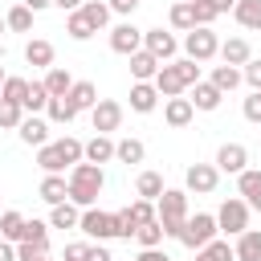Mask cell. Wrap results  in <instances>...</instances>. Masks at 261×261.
I'll use <instances>...</instances> for the list:
<instances>
[{
	"instance_id": "cell-1",
	"label": "cell",
	"mask_w": 261,
	"mask_h": 261,
	"mask_svg": "<svg viewBox=\"0 0 261 261\" xmlns=\"http://www.w3.org/2000/svg\"><path fill=\"white\" fill-rule=\"evenodd\" d=\"M65 184H69V204H77V208H94L98 196H102V188H106V175H102L98 163L82 159V163H73V171H69Z\"/></svg>"
},
{
	"instance_id": "cell-2",
	"label": "cell",
	"mask_w": 261,
	"mask_h": 261,
	"mask_svg": "<svg viewBox=\"0 0 261 261\" xmlns=\"http://www.w3.org/2000/svg\"><path fill=\"white\" fill-rule=\"evenodd\" d=\"M151 82H155L159 98H175V94H184L188 86H196V82H200V65H196L192 57H184V61H163V65H159V73H155Z\"/></svg>"
},
{
	"instance_id": "cell-3",
	"label": "cell",
	"mask_w": 261,
	"mask_h": 261,
	"mask_svg": "<svg viewBox=\"0 0 261 261\" xmlns=\"http://www.w3.org/2000/svg\"><path fill=\"white\" fill-rule=\"evenodd\" d=\"M155 220L163 224V237H179V228L188 220V192L163 188V196L155 200Z\"/></svg>"
},
{
	"instance_id": "cell-4",
	"label": "cell",
	"mask_w": 261,
	"mask_h": 261,
	"mask_svg": "<svg viewBox=\"0 0 261 261\" xmlns=\"http://www.w3.org/2000/svg\"><path fill=\"white\" fill-rule=\"evenodd\" d=\"M220 228H216V216H208V212H196V216H188L184 220V228H179V245H188V249H204L212 237H216Z\"/></svg>"
},
{
	"instance_id": "cell-5",
	"label": "cell",
	"mask_w": 261,
	"mask_h": 261,
	"mask_svg": "<svg viewBox=\"0 0 261 261\" xmlns=\"http://www.w3.org/2000/svg\"><path fill=\"white\" fill-rule=\"evenodd\" d=\"M216 49H220V41H216L212 24H196V29H188V37H184V53H188L192 61H212Z\"/></svg>"
},
{
	"instance_id": "cell-6",
	"label": "cell",
	"mask_w": 261,
	"mask_h": 261,
	"mask_svg": "<svg viewBox=\"0 0 261 261\" xmlns=\"http://www.w3.org/2000/svg\"><path fill=\"white\" fill-rule=\"evenodd\" d=\"M216 228L228 232V237H241L249 228V204L245 200H224L220 212H216Z\"/></svg>"
},
{
	"instance_id": "cell-7",
	"label": "cell",
	"mask_w": 261,
	"mask_h": 261,
	"mask_svg": "<svg viewBox=\"0 0 261 261\" xmlns=\"http://www.w3.org/2000/svg\"><path fill=\"white\" fill-rule=\"evenodd\" d=\"M77 228L90 237V241H110L114 237V212H98V208H86L77 216Z\"/></svg>"
},
{
	"instance_id": "cell-8",
	"label": "cell",
	"mask_w": 261,
	"mask_h": 261,
	"mask_svg": "<svg viewBox=\"0 0 261 261\" xmlns=\"http://www.w3.org/2000/svg\"><path fill=\"white\" fill-rule=\"evenodd\" d=\"M90 122H94L98 135H110V130H118V122H122V106L110 102V98H98V102L90 106Z\"/></svg>"
},
{
	"instance_id": "cell-9",
	"label": "cell",
	"mask_w": 261,
	"mask_h": 261,
	"mask_svg": "<svg viewBox=\"0 0 261 261\" xmlns=\"http://www.w3.org/2000/svg\"><path fill=\"white\" fill-rule=\"evenodd\" d=\"M110 49H114V53H122V57L139 53V49H143V29H135L130 20L114 24V29H110Z\"/></svg>"
},
{
	"instance_id": "cell-10",
	"label": "cell",
	"mask_w": 261,
	"mask_h": 261,
	"mask_svg": "<svg viewBox=\"0 0 261 261\" xmlns=\"http://www.w3.org/2000/svg\"><path fill=\"white\" fill-rule=\"evenodd\" d=\"M216 179H220L216 163H192V167H188V175H184L188 192H196V196H208V192H216Z\"/></svg>"
},
{
	"instance_id": "cell-11",
	"label": "cell",
	"mask_w": 261,
	"mask_h": 261,
	"mask_svg": "<svg viewBox=\"0 0 261 261\" xmlns=\"http://www.w3.org/2000/svg\"><path fill=\"white\" fill-rule=\"evenodd\" d=\"M143 49H147V53H155L159 61H171L179 45H175V37H171V33H163V29H143Z\"/></svg>"
},
{
	"instance_id": "cell-12",
	"label": "cell",
	"mask_w": 261,
	"mask_h": 261,
	"mask_svg": "<svg viewBox=\"0 0 261 261\" xmlns=\"http://www.w3.org/2000/svg\"><path fill=\"white\" fill-rule=\"evenodd\" d=\"M245 163H249V151H245L241 143H224V147L216 151V171L241 175V171H245Z\"/></svg>"
},
{
	"instance_id": "cell-13",
	"label": "cell",
	"mask_w": 261,
	"mask_h": 261,
	"mask_svg": "<svg viewBox=\"0 0 261 261\" xmlns=\"http://www.w3.org/2000/svg\"><path fill=\"white\" fill-rule=\"evenodd\" d=\"M155 106H159V90H155V82H135V86H130V110L151 114Z\"/></svg>"
},
{
	"instance_id": "cell-14",
	"label": "cell",
	"mask_w": 261,
	"mask_h": 261,
	"mask_svg": "<svg viewBox=\"0 0 261 261\" xmlns=\"http://www.w3.org/2000/svg\"><path fill=\"white\" fill-rule=\"evenodd\" d=\"M192 114H196V106H192L188 98H179V94L163 102V118H167V126H175V130H179V126H188V122H192Z\"/></svg>"
},
{
	"instance_id": "cell-15",
	"label": "cell",
	"mask_w": 261,
	"mask_h": 261,
	"mask_svg": "<svg viewBox=\"0 0 261 261\" xmlns=\"http://www.w3.org/2000/svg\"><path fill=\"white\" fill-rule=\"evenodd\" d=\"M20 143H29V147H45L49 143V122L45 118H37V114H29V118H20Z\"/></svg>"
},
{
	"instance_id": "cell-16",
	"label": "cell",
	"mask_w": 261,
	"mask_h": 261,
	"mask_svg": "<svg viewBox=\"0 0 261 261\" xmlns=\"http://www.w3.org/2000/svg\"><path fill=\"white\" fill-rule=\"evenodd\" d=\"M237 192H241V200H245L249 208L261 212V171H249V167H245V171L237 175Z\"/></svg>"
},
{
	"instance_id": "cell-17",
	"label": "cell",
	"mask_w": 261,
	"mask_h": 261,
	"mask_svg": "<svg viewBox=\"0 0 261 261\" xmlns=\"http://www.w3.org/2000/svg\"><path fill=\"white\" fill-rule=\"evenodd\" d=\"M159 65H163V61H159L155 53H147V49L130 53V77H135V82H151V77L159 73Z\"/></svg>"
},
{
	"instance_id": "cell-18",
	"label": "cell",
	"mask_w": 261,
	"mask_h": 261,
	"mask_svg": "<svg viewBox=\"0 0 261 261\" xmlns=\"http://www.w3.org/2000/svg\"><path fill=\"white\" fill-rule=\"evenodd\" d=\"M216 53L224 57V65H237V69H241V65L253 57V49H249V41H245V37H228V41H224Z\"/></svg>"
},
{
	"instance_id": "cell-19",
	"label": "cell",
	"mask_w": 261,
	"mask_h": 261,
	"mask_svg": "<svg viewBox=\"0 0 261 261\" xmlns=\"http://www.w3.org/2000/svg\"><path fill=\"white\" fill-rule=\"evenodd\" d=\"M188 90H192V98H188V102H192L196 110H216V106H220V98H224L212 82H196V86H188Z\"/></svg>"
},
{
	"instance_id": "cell-20",
	"label": "cell",
	"mask_w": 261,
	"mask_h": 261,
	"mask_svg": "<svg viewBox=\"0 0 261 261\" xmlns=\"http://www.w3.org/2000/svg\"><path fill=\"white\" fill-rule=\"evenodd\" d=\"M232 16H237L241 29L261 33V0H237V4H232Z\"/></svg>"
},
{
	"instance_id": "cell-21",
	"label": "cell",
	"mask_w": 261,
	"mask_h": 261,
	"mask_svg": "<svg viewBox=\"0 0 261 261\" xmlns=\"http://www.w3.org/2000/svg\"><path fill=\"white\" fill-rule=\"evenodd\" d=\"M237 261H261V232L257 228H245L237 237V249H232Z\"/></svg>"
},
{
	"instance_id": "cell-22",
	"label": "cell",
	"mask_w": 261,
	"mask_h": 261,
	"mask_svg": "<svg viewBox=\"0 0 261 261\" xmlns=\"http://www.w3.org/2000/svg\"><path fill=\"white\" fill-rule=\"evenodd\" d=\"M65 102L82 114V110H90L94 102H98V90H94V82H73L69 86V94H65Z\"/></svg>"
},
{
	"instance_id": "cell-23",
	"label": "cell",
	"mask_w": 261,
	"mask_h": 261,
	"mask_svg": "<svg viewBox=\"0 0 261 261\" xmlns=\"http://www.w3.org/2000/svg\"><path fill=\"white\" fill-rule=\"evenodd\" d=\"M82 159H90V163H106V159H114V143L106 139V135H94L90 143H82Z\"/></svg>"
},
{
	"instance_id": "cell-24",
	"label": "cell",
	"mask_w": 261,
	"mask_h": 261,
	"mask_svg": "<svg viewBox=\"0 0 261 261\" xmlns=\"http://www.w3.org/2000/svg\"><path fill=\"white\" fill-rule=\"evenodd\" d=\"M37 163H41V171H45V175H57V171H65V167H69L57 143H45V147H37Z\"/></svg>"
},
{
	"instance_id": "cell-25",
	"label": "cell",
	"mask_w": 261,
	"mask_h": 261,
	"mask_svg": "<svg viewBox=\"0 0 261 261\" xmlns=\"http://www.w3.org/2000/svg\"><path fill=\"white\" fill-rule=\"evenodd\" d=\"M24 61H29V65H37V69H49V65H53V45H49V41H41V37H37V41H29V45H24Z\"/></svg>"
},
{
	"instance_id": "cell-26",
	"label": "cell",
	"mask_w": 261,
	"mask_h": 261,
	"mask_svg": "<svg viewBox=\"0 0 261 261\" xmlns=\"http://www.w3.org/2000/svg\"><path fill=\"white\" fill-rule=\"evenodd\" d=\"M69 86H73L69 69H57V65H49V73H45V90H49V98H65V94H69Z\"/></svg>"
},
{
	"instance_id": "cell-27",
	"label": "cell",
	"mask_w": 261,
	"mask_h": 261,
	"mask_svg": "<svg viewBox=\"0 0 261 261\" xmlns=\"http://www.w3.org/2000/svg\"><path fill=\"white\" fill-rule=\"evenodd\" d=\"M41 200H45V204H61V200H69V184H65L61 175H45V179H41Z\"/></svg>"
},
{
	"instance_id": "cell-28",
	"label": "cell",
	"mask_w": 261,
	"mask_h": 261,
	"mask_svg": "<svg viewBox=\"0 0 261 261\" xmlns=\"http://www.w3.org/2000/svg\"><path fill=\"white\" fill-rule=\"evenodd\" d=\"M77 204H69V200H61V204H53V212H49V224L53 228H77Z\"/></svg>"
},
{
	"instance_id": "cell-29",
	"label": "cell",
	"mask_w": 261,
	"mask_h": 261,
	"mask_svg": "<svg viewBox=\"0 0 261 261\" xmlns=\"http://www.w3.org/2000/svg\"><path fill=\"white\" fill-rule=\"evenodd\" d=\"M241 82H245V77H241V69H237V65H216V69H212V86H216L220 94L237 90Z\"/></svg>"
},
{
	"instance_id": "cell-30",
	"label": "cell",
	"mask_w": 261,
	"mask_h": 261,
	"mask_svg": "<svg viewBox=\"0 0 261 261\" xmlns=\"http://www.w3.org/2000/svg\"><path fill=\"white\" fill-rule=\"evenodd\" d=\"M135 188H139V196H143V200H151V204H155V200L163 196V175H159V171H143V175L135 179Z\"/></svg>"
},
{
	"instance_id": "cell-31",
	"label": "cell",
	"mask_w": 261,
	"mask_h": 261,
	"mask_svg": "<svg viewBox=\"0 0 261 261\" xmlns=\"http://www.w3.org/2000/svg\"><path fill=\"white\" fill-rule=\"evenodd\" d=\"M77 12L94 24V33H98V29H106V20H110V4H102V0H86Z\"/></svg>"
},
{
	"instance_id": "cell-32",
	"label": "cell",
	"mask_w": 261,
	"mask_h": 261,
	"mask_svg": "<svg viewBox=\"0 0 261 261\" xmlns=\"http://www.w3.org/2000/svg\"><path fill=\"white\" fill-rule=\"evenodd\" d=\"M143 155H147V147H143L139 139H122V143H114V159H118V163H143Z\"/></svg>"
},
{
	"instance_id": "cell-33",
	"label": "cell",
	"mask_w": 261,
	"mask_h": 261,
	"mask_svg": "<svg viewBox=\"0 0 261 261\" xmlns=\"http://www.w3.org/2000/svg\"><path fill=\"white\" fill-rule=\"evenodd\" d=\"M20 228H24V216H20V212H12V208L0 212V241H8V245L20 241Z\"/></svg>"
},
{
	"instance_id": "cell-34",
	"label": "cell",
	"mask_w": 261,
	"mask_h": 261,
	"mask_svg": "<svg viewBox=\"0 0 261 261\" xmlns=\"http://www.w3.org/2000/svg\"><path fill=\"white\" fill-rule=\"evenodd\" d=\"M196 261H237V257H232L228 241H216V237H212L204 249H196Z\"/></svg>"
},
{
	"instance_id": "cell-35",
	"label": "cell",
	"mask_w": 261,
	"mask_h": 261,
	"mask_svg": "<svg viewBox=\"0 0 261 261\" xmlns=\"http://www.w3.org/2000/svg\"><path fill=\"white\" fill-rule=\"evenodd\" d=\"M20 241H29V245H45V249H49V224H45V220H24ZM20 241H16V245H20Z\"/></svg>"
},
{
	"instance_id": "cell-36",
	"label": "cell",
	"mask_w": 261,
	"mask_h": 261,
	"mask_svg": "<svg viewBox=\"0 0 261 261\" xmlns=\"http://www.w3.org/2000/svg\"><path fill=\"white\" fill-rule=\"evenodd\" d=\"M171 29H196V12H192V0H179V4H171Z\"/></svg>"
},
{
	"instance_id": "cell-37",
	"label": "cell",
	"mask_w": 261,
	"mask_h": 261,
	"mask_svg": "<svg viewBox=\"0 0 261 261\" xmlns=\"http://www.w3.org/2000/svg\"><path fill=\"white\" fill-rule=\"evenodd\" d=\"M4 24H8L12 33H29V29H33V8H24V4H16V8H8V16H4Z\"/></svg>"
},
{
	"instance_id": "cell-38",
	"label": "cell",
	"mask_w": 261,
	"mask_h": 261,
	"mask_svg": "<svg viewBox=\"0 0 261 261\" xmlns=\"http://www.w3.org/2000/svg\"><path fill=\"white\" fill-rule=\"evenodd\" d=\"M65 33H69L73 41H90V37H94V24H90L82 12H69V16H65Z\"/></svg>"
},
{
	"instance_id": "cell-39",
	"label": "cell",
	"mask_w": 261,
	"mask_h": 261,
	"mask_svg": "<svg viewBox=\"0 0 261 261\" xmlns=\"http://www.w3.org/2000/svg\"><path fill=\"white\" fill-rule=\"evenodd\" d=\"M45 114H49V122H73V118H77V110H73L65 98H49V102H45Z\"/></svg>"
},
{
	"instance_id": "cell-40",
	"label": "cell",
	"mask_w": 261,
	"mask_h": 261,
	"mask_svg": "<svg viewBox=\"0 0 261 261\" xmlns=\"http://www.w3.org/2000/svg\"><path fill=\"white\" fill-rule=\"evenodd\" d=\"M24 94H29V82H24V77H4V86H0V98H4V102H16V106H20Z\"/></svg>"
},
{
	"instance_id": "cell-41",
	"label": "cell",
	"mask_w": 261,
	"mask_h": 261,
	"mask_svg": "<svg viewBox=\"0 0 261 261\" xmlns=\"http://www.w3.org/2000/svg\"><path fill=\"white\" fill-rule=\"evenodd\" d=\"M45 102H49V90H45V82H29V94H24V102H20V106L37 114V110H45Z\"/></svg>"
},
{
	"instance_id": "cell-42",
	"label": "cell",
	"mask_w": 261,
	"mask_h": 261,
	"mask_svg": "<svg viewBox=\"0 0 261 261\" xmlns=\"http://www.w3.org/2000/svg\"><path fill=\"white\" fill-rule=\"evenodd\" d=\"M135 237H139V245H143V249H155V245L163 241V224H159V220H147V224H139V228H135Z\"/></svg>"
},
{
	"instance_id": "cell-43",
	"label": "cell",
	"mask_w": 261,
	"mask_h": 261,
	"mask_svg": "<svg viewBox=\"0 0 261 261\" xmlns=\"http://www.w3.org/2000/svg\"><path fill=\"white\" fill-rule=\"evenodd\" d=\"M20 118H24V106H16V102H4V98H0V130H16V126H20Z\"/></svg>"
},
{
	"instance_id": "cell-44",
	"label": "cell",
	"mask_w": 261,
	"mask_h": 261,
	"mask_svg": "<svg viewBox=\"0 0 261 261\" xmlns=\"http://www.w3.org/2000/svg\"><path fill=\"white\" fill-rule=\"evenodd\" d=\"M57 147H61V155H65V163H69V167H73V163H82V139L65 135V139H57Z\"/></svg>"
},
{
	"instance_id": "cell-45",
	"label": "cell",
	"mask_w": 261,
	"mask_h": 261,
	"mask_svg": "<svg viewBox=\"0 0 261 261\" xmlns=\"http://www.w3.org/2000/svg\"><path fill=\"white\" fill-rule=\"evenodd\" d=\"M135 228H139V224H135V216H130L126 208H122V212H114V237H126V241H130V237H135Z\"/></svg>"
},
{
	"instance_id": "cell-46",
	"label": "cell",
	"mask_w": 261,
	"mask_h": 261,
	"mask_svg": "<svg viewBox=\"0 0 261 261\" xmlns=\"http://www.w3.org/2000/svg\"><path fill=\"white\" fill-rule=\"evenodd\" d=\"M126 212L135 216V224H147V220H155V204H151V200H135Z\"/></svg>"
},
{
	"instance_id": "cell-47",
	"label": "cell",
	"mask_w": 261,
	"mask_h": 261,
	"mask_svg": "<svg viewBox=\"0 0 261 261\" xmlns=\"http://www.w3.org/2000/svg\"><path fill=\"white\" fill-rule=\"evenodd\" d=\"M45 253H49L45 245H29V241H20V245H16V261H41Z\"/></svg>"
},
{
	"instance_id": "cell-48",
	"label": "cell",
	"mask_w": 261,
	"mask_h": 261,
	"mask_svg": "<svg viewBox=\"0 0 261 261\" xmlns=\"http://www.w3.org/2000/svg\"><path fill=\"white\" fill-rule=\"evenodd\" d=\"M192 12H196V24H212L216 20V8L208 0H192Z\"/></svg>"
},
{
	"instance_id": "cell-49",
	"label": "cell",
	"mask_w": 261,
	"mask_h": 261,
	"mask_svg": "<svg viewBox=\"0 0 261 261\" xmlns=\"http://www.w3.org/2000/svg\"><path fill=\"white\" fill-rule=\"evenodd\" d=\"M245 118H249V122H257V126H261V90H253V94H249V98H245Z\"/></svg>"
},
{
	"instance_id": "cell-50",
	"label": "cell",
	"mask_w": 261,
	"mask_h": 261,
	"mask_svg": "<svg viewBox=\"0 0 261 261\" xmlns=\"http://www.w3.org/2000/svg\"><path fill=\"white\" fill-rule=\"evenodd\" d=\"M241 77H245L253 90H261V61H253V57H249V61H245V69H241Z\"/></svg>"
},
{
	"instance_id": "cell-51",
	"label": "cell",
	"mask_w": 261,
	"mask_h": 261,
	"mask_svg": "<svg viewBox=\"0 0 261 261\" xmlns=\"http://www.w3.org/2000/svg\"><path fill=\"white\" fill-rule=\"evenodd\" d=\"M86 253H90V245H86V241H73V245H65V261H86Z\"/></svg>"
},
{
	"instance_id": "cell-52",
	"label": "cell",
	"mask_w": 261,
	"mask_h": 261,
	"mask_svg": "<svg viewBox=\"0 0 261 261\" xmlns=\"http://www.w3.org/2000/svg\"><path fill=\"white\" fill-rule=\"evenodd\" d=\"M106 4H110V12H122V16H130L139 8V0H106Z\"/></svg>"
},
{
	"instance_id": "cell-53",
	"label": "cell",
	"mask_w": 261,
	"mask_h": 261,
	"mask_svg": "<svg viewBox=\"0 0 261 261\" xmlns=\"http://www.w3.org/2000/svg\"><path fill=\"white\" fill-rule=\"evenodd\" d=\"M86 261H114V257H110V249H106V245H90Z\"/></svg>"
},
{
	"instance_id": "cell-54",
	"label": "cell",
	"mask_w": 261,
	"mask_h": 261,
	"mask_svg": "<svg viewBox=\"0 0 261 261\" xmlns=\"http://www.w3.org/2000/svg\"><path fill=\"white\" fill-rule=\"evenodd\" d=\"M135 261H171V257H167V253H163V249L155 245V249H143V253H139Z\"/></svg>"
},
{
	"instance_id": "cell-55",
	"label": "cell",
	"mask_w": 261,
	"mask_h": 261,
	"mask_svg": "<svg viewBox=\"0 0 261 261\" xmlns=\"http://www.w3.org/2000/svg\"><path fill=\"white\" fill-rule=\"evenodd\" d=\"M53 4H57V8H61V12H77V8H82V4H86V0H53Z\"/></svg>"
},
{
	"instance_id": "cell-56",
	"label": "cell",
	"mask_w": 261,
	"mask_h": 261,
	"mask_svg": "<svg viewBox=\"0 0 261 261\" xmlns=\"http://www.w3.org/2000/svg\"><path fill=\"white\" fill-rule=\"evenodd\" d=\"M208 4H212V8H216V16H220V12H232V4H237V0H208Z\"/></svg>"
},
{
	"instance_id": "cell-57",
	"label": "cell",
	"mask_w": 261,
	"mask_h": 261,
	"mask_svg": "<svg viewBox=\"0 0 261 261\" xmlns=\"http://www.w3.org/2000/svg\"><path fill=\"white\" fill-rule=\"evenodd\" d=\"M0 261H16V249L8 241H0Z\"/></svg>"
},
{
	"instance_id": "cell-58",
	"label": "cell",
	"mask_w": 261,
	"mask_h": 261,
	"mask_svg": "<svg viewBox=\"0 0 261 261\" xmlns=\"http://www.w3.org/2000/svg\"><path fill=\"white\" fill-rule=\"evenodd\" d=\"M20 4H24V8H33V12H41V8H49L53 0H20Z\"/></svg>"
},
{
	"instance_id": "cell-59",
	"label": "cell",
	"mask_w": 261,
	"mask_h": 261,
	"mask_svg": "<svg viewBox=\"0 0 261 261\" xmlns=\"http://www.w3.org/2000/svg\"><path fill=\"white\" fill-rule=\"evenodd\" d=\"M4 29H8V24H4V16H0V33H4Z\"/></svg>"
},
{
	"instance_id": "cell-60",
	"label": "cell",
	"mask_w": 261,
	"mask_h": 261,
	"mask_svg": "<svg viewBox=\"0 0 261 261\" xmlns=\"http://www.w3.org/2000/svg\"><path fill=\"white\" fill-rule=\"evenodd\" d=\"M0 86H4V69H0Z\"/></svg>"
},
{
	"instance_id": "cell-61",
	"label": "cell",
	"mask_w": 261,
	"mask_h": 261,
	"mask_svg": "<svg viewBox=\"0 0 261 261\" xmlns=\"http://www.w3.org/2000/svg\"><path fill=\"white\" fill-rule=\"evenodd\" d=\"M41 261H49V257H41Z\"/></svg>"
}]
</instances>
